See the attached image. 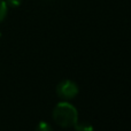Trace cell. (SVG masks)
I'll list each match as a JSON object with an SVG mask.
<instances>
[{
    "label": "cell",
    "mask_w": 131,
    "mask_h": 131,
    "mask_svg": "<svg viewBox=\"0 0 131 131\" xmlns=\"http://www.w3.org/2000/svg\"><path fill=\"white\" fill-rule=\"evenodd\" d=\"M53 120L61 128L74 127L78 121V112L74 105L63 100L53 109Z\"/></svg>",
    "instance_id": "6da1fadb"
},
{
    "label": "cell",
    "mask_w": 131,
    "mask_h": 131,
    "mask_svg": "<svg viewBox=\"0 0 131 131\" xmlns=\"http://www.w3.org/2000/svg\"><path fill=\"white\" fill-rule=\"evenodd\" d=\"M78 85L74 81H70V79H64V81L60 82L57 85V94L66 101L74 99L78 94Z\"/></svg>",
    "instance_id": "7a4b0ae2"
},
{
    "label": "cell",
    "mask_w": 131,
    "mask_h": 131,
    "mask_svg": "<svg viewBox=\"0 0 131 131\" xmlns=\"http://www.w3.org/2000/svg\"><path fill=\"white\" fill-rule=\"evenodd\" d=\"M75 131H94L93 127L89 122H78L77 121L76 124L74 125Z\"/></svg>",
    "instance_id": "3957f363"
},
{
    "label": "cell",
    "mask_w": 131,
    "mask_h": 131,
    "mask_svg": "<svg viewBox=\"0 0 131 131\" xmlns=\"http://www.w3.org/2000/svg\"><path fill=\"white\" fill-rule=\"evenodd\" d=\"M7 13H8V6H7L5 0H0V22L6 18Z\"/></svg>",
    "instance_id": "277c9868"
},
{
    "label": "cell",
    "mask_w": 131,
    "mask_h": 131,
    "mask_svg": "<svg viewBox=\"0 0 131 131\" xmlns=\"http://www.w3.org/2000/svg\"><path fill=\"white\" fill-rule=\"evenodd\" d=\"M36 131H53V128L51 127V125L48 124L47 122H45V121H41V122H39L38 125H37Z\"/></svg>",
    "instance_id": "5b68a950"
},
{
    "label": "cell",
    "mask_w": 131,
    "mask_h": 131,
    "mask_svg": "<svg viewBox=\"0 0 131 131\" xmlns=\"http://www.w3.org/2000/svg\"><path fill=\"white\" fill-rule=\"evenodd\" d=\"M8 7H12V8H16V7L21 6L23 0H5Z\"/></svg>",
    "instance_id": "8992f818"
},
{
    "label": "cell",
    "mask_w": 131,
    "mask_h": 131,
    "mask_svg": "<svg viewBox=\"0 0 131 131\" xmlns=\"http://www.w3.org/2000/svg\"><path fill=\"white\" fill-rule=\"evenodd\" d=\"M0 37H1V32H0Z\"/></svg>",
    "instance_id": "52a82bcc"
},
{
    "label": "cell",
    "mask_w": 131,
    "mask_h": 131,
    "mask_svg": "<svg viewBox=\"0 0 131 131\" xmlns=\"http://www.w3.org/2000/svg\"><path fill=\"white\" fill-rule=\"evenodd\" d=\"M46 1H48V0H46Z\"/></svg>",
    "instance_id": "ba28073f"
}]
</instances>
